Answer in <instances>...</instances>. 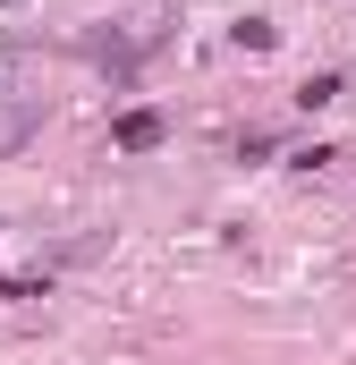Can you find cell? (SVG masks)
Masks as SVG:
<instances>
[{"label":"cell","instance_id":"cell-1","mask_svg":"<svg viewBox=\"0 0 356 365\" xmlns=\"http://www.w3.org/2000/svg\"><path fill=\"white\" fill-rule=\"evenodd\" d=\"M119 145H127V153L162 145V119H153V110H127V119H119Z\"/></svg>","mask_w":356,"mask_h":365}]
</instances>
